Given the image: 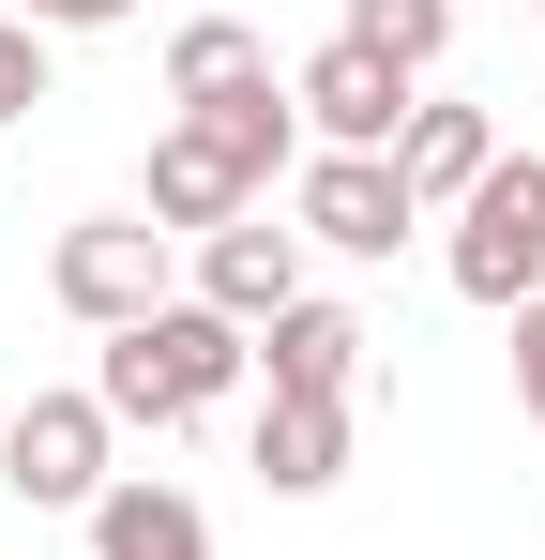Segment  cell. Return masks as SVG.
Returning <instances> with one entry per match:
<instances>
[{"mask_svg":"<svg viewBox=\"0 0 545 560\" xmlns=\"http://www.w3.org/2000/svg\"><path fill=\"white\" fill-rule=\"evenodd\" d=\"M0 15H31V31H121L137 0H0Z\"/></svg>","mask_w":545,"mask_h":560,"instance_id":"cell-16","label":"cell"},{"mask_svg":"<svg viewBox=\"0 0 545 560\" xmlns=\"http://www.w3.org/2000/svg\"><path fill=\"white\" fill-rule=\"evenodd\" d=\"M288 106H303V137H318V152H394V137H409V77H394V61H363L349 31H334V46H318V61H303V77H288Z\"/></svg>","mask_w":545,"mask_h":560,"instance_id":"cell-7","label":"cell"},{"mask_svg":"<svg viewBox=\"0 0 545 560\" xmlns=\"http://www.w3.org/2000/svg\"><path fill=\"white\" fill-rule=\"evenodd\" d=\"M106 440H121V424H106V394H31V409L0 424V485H15L31 515H91V500L121 485Z\"/></svg>","mask_w":545,"mask_h":560,"instance_id":"cell-5","label":"cell"},{"mask_svg":"<svg viewBox=\"0 0 545 560\" xmlns=\"http://www.w3.org/2000/svg\"><path fill=\"white\" fill-rule=\"evenodd\" d=\"M91 560H212V515L182 485H106L91 500Z\"/></svg>","mask_w":545,"mask_h":560,"instance_id":"cell-12","label":"cell"},{"mask_svg":"<svg viewBox=\"0 0 545 560\" xmlns=\"http://www.w3.org/2000/svg\"><path fill=\"white\" fill-rule=\"evenodd\" d=\"M212 15H243V0H212Z\"/></svg>","mask_w":545,"mask_h":560,"instance_id":"cell-18","label":"cell"},{"mask_svg":"<svg viewBox=\"0 0 545 560\" xmlns=\"http://www.w3.org/2000/svg\"><path fill=\"white\" fill-rule=\"evenodd\" d=\"M515 409L545 424V303H515Z\"/></svg>","mask_w":545,"mask_h":560,"instance_id":"cell-17","label":"cell"},{"mask_svg":"<svg viewBox=\"0 0 545 560\" xmlns=\"http://www.w3.org/2000/svg\"><path fill=\"white\" fill-rule=\"evenodd\" d=\"M349 469V394H272L258 409V485L272 500H318Z\"/></svg>","mask_w":545,"mask_h":560,"instance_id":"cell-10","label":"cell"},{"mask_svg":"<svg viewBox=\"0 0 545 560\" xmlns=\"http://www.w3.org/2000/svg\"><path fill=\"white\" fill-rule=\"evenodd\" d=\"M303 152V106H288V77H258V92L228 106H182L167 137H152V228L167 243H212V228H243L258 212V183Z\"/></svg>","mask_w":545,"mask_h":560,"instance_id":"cell-1","label":"cell"},{"mask_svg":"<svg viewBox=\"0 0 545 560\" xmlns=\"http://www.w3.org/2000/svg\"><path fill=\"white\" fill-rule=\"evenodd\" d=\"M258 77H272V61H258L243 15H197V31L167 46V92H182V106H228V92H258Z\"/></svg>","mask_w":545,"mask_h":560,"instance_id":"cell-13","label":"cell"},{"mask_svg":"<svg viewBox=\"0 0 545 560\" xmlns=\"http://www.w3.org/2000/svg\"><path fill=\"white\" fill-rule=\"evenodd\" d=\"M197 303H212L228 334H272V318L303 303V228H272V212L212 228V243H197Z\"/></svg>","mask_w":545,"mask_h":560,"instance_id":"cell-8","label":"cell"},{"mask_svg":"<svg viewBox=\"0 0 545 560\" xmlns=\"http://www.w3.org/2000/svg\"><path fill=\"white\" fill-rule=\"evenodd\" d=\"M454 228V303H485V318H515V303H545V152H500L485 183L440 212Z\"/></svg>","mask_w":545,"mask_h":560,"instance_id":"cell-3","label":"cell"},{"mask_svg":"<svg viewBox=\"0 0 545 560\" xmlns=\"http://www.w3.org/2000/svg\"><path fill=\"white\" fill-rule=\"evenodd\" d=\"M288 228L334 243V258H394L425 212H409V183H394V152H318V167L288 183Z\"/></svg>","mask_w":545,"mask_h":560,"instance_id":"cell-6","label":"cell"},{"mask_svg":"<svg viewBox=\"0 0 545 560\" xmlns=\"http://www.w3.org/2000/svg\"><path fill=\"white\" fill-rule=\"evenodd\" d=\"M485 167H500L485 106H409V137H394V183H409V212H454Z\"/></svg>","mask_w":545,"mask_h":560,"instance_id":"cell-9","label":"cell"},{"mask_svg":"<svg viewBox=\"0 0 545 560\" xmlns=\"http://www.w3.org/2000/svg\"><path fill=\"white\" fill-rule=\"evenodd\" d=\"M243 364H258V334H228L212 303H152L137 334H106V364H91V394H106V424H197L212 394H243Z\"/></svg>","mask_w":545,"mask_h":560,"instance_id":"cell-2","label":"cell"},{"mask_svg":"<svg viewBox=\"0 0 545 560\" xmlns=\"http://www.w3.org/2000/svg\"><path fill=\"white\" fill-rule=\"evenodd\" d=\"M258 364H272V394H349V378H363V318L303 288V303L258 334Z\"/></svg>","mask_w":545,"mask_h":560,"instance_id":"cell-11","label":"cell"},{"mask_svg":"<svg viewBox=\"0 0 545 560\" xmlns=\"http://www.w3.org/2000/svg\"><path fill=\"white\" fill-rule=\"evenodd\" d=\"M46 288H61V318H91V334H137L152 303H182V288H167V228H152V212H91V228H61Z\"/></svg>","mask_w":545,"mask_h":560,"instance_id":"cell-4","label":"cell"},{"mask_svg":"<svg viewBox=\"0 0 545 560\" xmlns=\"http://www.w3.org/2000/svg\"><path fill=\"white\" fill-rule=\"evenodd\" d=\"M531 15H545V0H531Z\"/></svg>","mask_w":545,"mask_h":560,"instance_id":"cell-19","label":"cell"},{"mask_svg":"<svg viewBox=\"0 0 545 560\" xmlns=\"http://www.w3.org/2000/svg\"><path fill=\"white\" fill-rule=\"evenodd\" d=\"M31 106H46V31L0 15V121H31Z\"/></svg>","mask_w":545,"mask_h":560,"instance_id":"cell-15","label":"cell"},{"mask_svg":"<svg viewBox=\"0 0 545 560\" xmlns=\"http://www.w3.org/2000/svg\"><path fill=\"white\" fill-rule=\"evenodd\" d=\"M349 46L394 61V77H425V61L454 46V0H349Z\"/></svg>","mask_w":545,"mask_h":560,"instance_id":"cell-14","label":"cell"}]
</instances>
